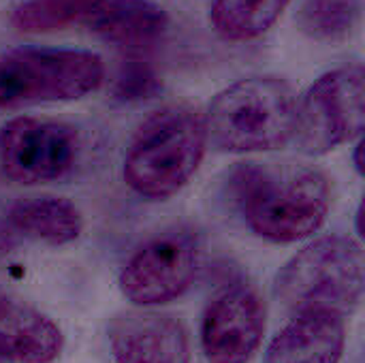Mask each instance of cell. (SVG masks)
<instances>
[{
  "label": "cell",
  "mask_w": 365,
  "mask_h": 363,
  "mask_svg": "<svg viewBox=\"0 0 365 363\" xmlns=\"http://www.w3.org/2000/svg\"><path fill=\"white\" fill-rule=\"evenodd\" d=\"M225 199L257 237L272 244H295L312 237L325 225L331 186L319 169L240 163L227 173Z\"/></svg>",
  "instance_id": "6da1fadb"
},
{
  "label": "cell",
  "mask_w": 365,
  "mask_h": 363,
  "mask_svg": "<svg viewBox=\"0 0 365 363\" xmlns=\"http://www.w3.org/2000/svg\"><path fill=\"white\" fill-rule=\"evenodd\" d=\"M205 118L190 105H167L150 113L130 137L122 158V180L141 199L178 195L203 163Z\"/></svg>",
  "instance_id": "7a4b0ae2"
},
{
  "label": "cell",
  "mask_w": 365,
  "mask_h": 363,
  "mask_svg": "<svg viewBox=\"0 0 365 363\" xmlns=\"http://www.w3.org/2000/svg\"><path fill=\"white\" fill-rule=\"evenodd\" d=\"M203 118L207 139L220 152H269L293 139L297 96L282 77L252 75L220 90Z\"/></svg>",
  "instance_id": "3957f363"
},
{
  "label": "cell",
  "mask_w": 365,
  "mask_h": 363,
  "mask_svg": "<svg viewBox=\"0 0 365 363\" xmlns=\"http://www.w3.org/2000/svg\"><path fill=\"white\" fill-rule=\"evenodd\" d=\"M364 248L346 235H325L295 252L276 274L274 295L291 310L349 317L361 304Z\"/></svg>",
  "instance_id": "277c9868"
},
{
  "label": "cell",
  "mask_w": 365,
  "mask_h": 363,
  "mask_svg": "<svg viewBox=\"0 0 365 363\" xmlns=\"http://www.w3.org/2000/svg\"><path fill=\"white\" fill-rule=\"evenodd\" d=\"M105 81L98 53L68 47H17L0 53V111L79 101Z\"/></svg>",
  "instance_id": "5b68a950"
},
{
  "label": "cell",
  "mask_w": 365,
  "mask_h": 363,
  "mask_svg": "<svg viewBox=\"0 0 365 363\" xmlns=\"http://www.w3.org/2000/svg\"><path fill=\"white\" fill-rule=\"evenodd\" d=\"M364 66L344 64L323 73L297 101L293 139L308 156H323L331 150L364 137L365 126Z\"/></svg>",
  "instance_id": "8992f818"
},
{
  "label": "cell",
  "mask_w": 365,
  "mask_h": 363,
  "mask_svg": "<svg viewBox=\"0 0 365 363\" xmlns=\"http://www.w3.org/2000/svg\"><path fill=\"white\" fill-rule=\"evenodd\" d=\"M201 252V237L192 227H167L124 261L118 274L120 293L139 308L175 302L192 287Z\"/></svg>",
  "instance_id": "52a82bcc"
},
{
  "label": "cell",
  "mask_w": 365,
  "mask_h": 363,
  "mask_svg": "<svg viewBox=\"0 0 365 363\" xmlns=\"http://www.w3.org/2000/svg\"><path fill=\"white\" fill-rule=\"evenodd\" d=\"M81 148L79 131L60 120L17 116L0 126V167L24 186L66 178L77 167Z\"/></svg>",
  "instance_id": "ba28073f"
},
{
  "label": "cell",
  "mask_w": 365,
  "mask_h": 363,
  "mask_svg": "<svg viewBox=\"0 0 365 363\" xmlns=\"http://www.w3.org/2000/svg\"><path fill=\"white\" fill-rule=\"evenodd\" d=\"M267 310L259 291L233 282L216 293L201 321V349L207 363H250L263 336Z\"/></svg>",
  "instance_id": "9c48e42d"
},
{
  "label": "cell",
  "mask_w": 365,
  "mask_h": 363,
  "mask_svg": "<svg viewBox=\"0 0 365 363\" xmlns=\"http://www.w3.org/2000/svg\"><path fill=\"white\" fill-rule=\"evenodd\" d=\"M113 363H190V334L182 319L156 310H128L107 327Z\"/></svg>",
  "instance_id": "30bf717a"
},
{
  "label": "cell",
  "mask_w": 365,
  "mask_h": 363,
  "mask_svg": "<svg viewBox=\"0 0 365 363\" xmlns=\"http://www.w3.org/2000/svg\"><path fill=\"white\" fill-rule=\"evenodd\" d=\"M81 26L109 45L139 53L165 39L169 13L154 0H94Z\"/></svg>",
  "instance_id": "8fae6325"
},
{
  "label": "cell",
  "mask_w": 365,
  "mask_h": 363,
  "mask_svg": "<svg viewBox=\"0 0 365 363\" xmlns=\"http://www.w3.org/2000/svg\"><path fill=\"white\" fill-rule=\"evenodd\" d=\"M64 349V334L34 306L0 293V359L53 363Z\"/></svg>",
  "instance_id": "7c38bea8"
},
{
  "label": "cell",
  "mask_w": 365,
  "mask_h": 363,
  "mask_svg": "<svg viewBox=\"0 0 365 363\" xmlns=\"http://www.w3.org/2000/svg\"><path fill=\"white\" fill-rule=\"evenodd\" d=\"M346 347L344 319L331 312H299L269 342L265 363H340Z\"/></svg>",
  "instance_id": "4fadbf2b"
},
{
  "label": "cell",
  "mask_w": 365,
  "mask_h": 363,
  "mask_svg": "<svg viewBox=\"0 0 365 363\" xmlns=\"http://www.w3.org/2000/svg\"><path fill=\"white\" fill-rule=\"evenodd\" d=\"M9 227L34 242L47 246H66L75 242L83 231V216L79 208L53 195L21 197L6 210Z\"/></svg>",
  "instance_id": "5bb4252c"
},
{
  "label": "cell",
  "mask_w": 365,
  "mask_h": 363,
  "mask_svg": "<svg viewBox=\"0 0 365 363\" xmlns=\"http://www.w3.org/2000/svg\"><path fill=\"white\" fill-rule=\"evenodd\" d=\"M293 0H214L210 21L218 36L246 43L263 36Z\"/></svg>",
  "instance_id": "9a60e30c"
},
{
  "label": "cell",
  "mask_w": 365,
  "mask_h": 363,
  "mask_svg": "<svg viewBox=\"0 0 365 363\" xmlns=\"http://www.w3.org/2000/svg\"><path fill=\"white\" fill-rule=\"evenodd\" d=\"M295 21L310 41L338 45L357 32L361 0H302Z\"/></svg>",
  "instance_id": "2e32d148"
},
{
  "label": "cell",
  "mask_w": 365,
  "mask_h": 363,
  "mask_svg": "<svg viewBox=\"0 0 365 363\" xmlns=\"http://www.w3.org/2000/svg\"><path fill=\"white\" fill-rule=\"evenodd\" d=\"M94 0H24L11 11V26L28 34H47L83 24Z\"/></svg>",
  "instance_id": "e0dca14e"
},
{
  "label": "cell",
  "mask_w": 365,
  "mask_h": 363,
  "mask_svg": "<svg viewBox=\"0 0 365 363\" xmlns=\"http://www.w3.org/2000/svg\"><path fill=\"white\" fill-rule=\"evenodd\" d=\"M109 92L113 101L122 105H135L158 96L163 92V81L150 62L128 58L118 66Z\"/></svg>",
  "instance_id": "ac0fdd59"
},
{
  "label": "cell",
  "mask_w": 365,
  "mask_h": 363,
  "mask_svg": "<svg viewBox=\"0 0 365 363\" xmlns=\"http://www.w3.org/2000/svg\"><path fill=\"white\" fill-rule=\"evenodd\" d=\"M364 137H359L357 139V143H355V150H353V165H355V171L359 173V175H364L365 173V165H364Z\"/></svg>",
  "instance_id": "d6986e66"
},
{
  "label": "cell",
  "mask_w": 365,
  "mask_h": 363,
  "mask_svg": "<svg viewBox=\"0 0 365 363\" xmlns=\"http://www.w3.org/2000/svg\"><path fill=\"white\" fill-rule=\"evenodd\" d=\"M355 231L359 237H364V203H359L355 212Z\"/></svg>",
  "instance_id": "ffe728a7"
}]
</instances>
